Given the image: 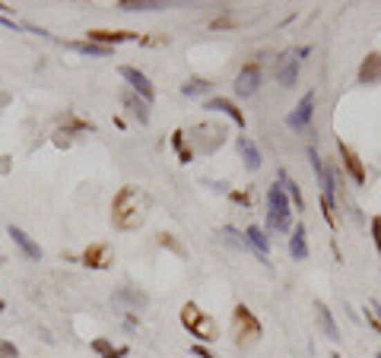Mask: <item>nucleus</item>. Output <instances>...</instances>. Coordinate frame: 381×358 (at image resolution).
Listing matches in <instances>:
<instances>
[{"instance_id": "obj_1", "label": "nucleus", "mask_w": 381, "mask_h": 358, "mask_svg": "<svg viewBox=\"0 0 381 358\" xmlns=\"http://www.w3.org/2000/svg\"><path fill=\"white\" fill-rule=\"evenodd\" d=\"M147 210H149V200L143 190H137V187H121L115 203H111V222H115V228H121V232H133V228L143 226Z\"/></svg>"}, {"instance_id": "obj_2", "label": "nucleus", "mask_w": 381, "mask_h": 358, "mask_svg": "<svg viewBox=\"0 0 381 358\" xmlns=\"http://www.w3.org/2000/svg\"><path fill=\"white\" fill-rule=\"evenodd\" d=\"M267 226L273 232H292V203L280 184H270L267 190Z\"/></svg>"}, {"instance_id": "obj_3", "label": "nucleus", "mask_w": 381, "mask_h": 358, "mask_svg": "<svg viewBox=\"0 0 381 358\" xmlns=\"http://www.w3.org/2000/svg\"><path fill=\"white\" fill-rule=\"evenodd\" d=\"M181 324H185V327L191 330V336H197L201 343H213V339H216V324H213V317L207 311H201L194 301H187L185 308H181Z\"/></svg>"}, {"instance_id": "obj_4", "label": "nucleus", "mask_w": 381, "mask_h": 358, "mask_svg": "<svg viewBox=\"0 0 381 358\" xmlns=\"http://www.w3.org/2000/svg\"><path fill=\"white\" fill-rule=\"evenodd\" d=\"M311 54V48H296V51H286V54L280 57V63H277V79H280V86H292L299 79V67H302V61Z\"/></svg>"}, {"instance_id": "obj_5", "label": "nucleus", "mask_w": 381, "mask_h": 358, "mask_svg": "<svg viewBox=\"0 0 381 358\" xmlns=\"http://www.w3.org/2000/svg\"><path fill=\"white\" fill-rule=\"evenodd\" d=\"M232 327H235V336H239V343H254L257 336H261V320L251 314V308L239 304L232 311Z\"/></svg>"}, {"instance_id": "obj_6", "label": "nucleus", "mask_w": 381, "mask_h": 358, "mask_svg": "<svg viewBox=\"0 0 381 358\" xmlns=\"http://www.w3.org/2000/svg\"><path fill=\"white\" fill-rule=\"evenodd\" d=\"M311 115H315V92H305L296 108L286 115V124L292 127V130H305V127L311 124Z\"/></svg>"}, {"instance_id": "obj_7", "label": "nucleus", "mask_w": 381, "mask_h": 358, "mask_svg": "<svg viewBox=\"0 0 381 358\" xmlns=\"http://www.w3.org/2000/svg\"><path fill=\"white\" fill-rule=\"evenodd\" d=\"M261 89V67L257 63H248V67H241V73L235 77V95L241 99H248Z\"/></svg>"}, {"instance_id": "obj_8", "label": "nucleus", "mask_w": 381, "mask_h": 358, "mask_svg": "<svg viewBox=\"0 0 381 358\" xmlns=\"http://www.w3.org/2000/svg\"><path fill=\"white\" fill-rule=\"evenodd\" d=\"M121 77H124L127 83H131V86H133V92H140V99L147 101V105L156 99L153 83H149V79H147V73H140V70H137V67H121Z\"/></svg>"}, {"instance_id": "obj_9", "label": "nucleus", "mask_w": 381, "mask_h": 358, "mask_svg": "<svg viewBox=\"0 0 381 358\" xmlns=\"http://www.w3.org/2000/svg\"><path fill=\"white\" fill-rule=\"evenodd\" d=\"M359 83L362 86H375V83H381V54L378 51H369L366 61H362V67H359Z\"/></svg>"}, {"instance_id": "obj_10", "label": "nucleus", "mask_w": 381, "mask_h": 358, "mask_svg": "<svg viewBox=\"0 0 381 358\" xmlns=\"http://www.w3.org/2000/svg\"><path fill=\"white\" fill-rule=\"evenodd\" d=\"M245 241L254 248V254H257V260H261V263L270 266V241H267V235L261 232V228H257V226L245 228Z\"/></svg>"}, {"instance_id": "obj_11", "label": "nucleus", "mask_w": 381, "mask_h": 358, "mask_svg": "<svg viewBox=\"0 0 381 358\" xmlns=\"http://www.w3.org/2000/svg\"><path fill=\"white\" fill-rule=\"evenodd\" d=\"M147 292H140V288H131V286H124V288H118L115 292V304H121V308H131V311H140V308H147Z\"/></svg>"}, {"instance_id": "obj_12", "label": "nucleus", "mask_w": 381, "mask_h": 358, "mask_svg": "<svg viewBox=\"0 0 381 358\" xmlns=\"http://www.w3.org/2000/svg\"><path fill=\"white\" fill-rule=\"evenodd\" d=\"M340 159L343 165H346V172H350V178L356 181V184H366V168H362V162H359V156L353 152V146H346V143L340 140Z\"/></svg>"}, {"instance_id": "obj_13", "label": "nucleus", "mask_w": 381, "mask_h": 358, "mask_svg": "<svg viewBox=\"0 0 381 358\" xmlns=\"http://www.w3.org/2000/svg\"><path fill=\"white\" fill-rule=\"evenodd\" d=\"M83 263L93 266V270H105L111 263V248L109 244H93V248L83 250Z\"/></svg>"}, {"instance_id": "obj_14", "label": "nucleus", "mask_w": 381, "mask_h": 358, "mask_svg": "<svg viewBox=\"0 0 381 358\" xmlns=\"http://www.w3.org/2000/svg\"><path fill=\"white\" fill-rule=\"evenodd\" d=\"M10 238L16 241V248L23 250L29 260H41V248H39V241H32L29 235L23 232V228H16V226H10Z\"/></svg>"}, {"instance_id": "obj_15", "label": "nucleus", "mask_w": 381, "mask_h": 358, "mask_svg": "<svg viewBox=\"0 0 381 358\" xmlns=\"http://www.w3.org/2000/svg\"><path fill=\"white\" fill-rule=\"evenodd\" d=\"M239 152H241V159H245V165H248L251 172H257V168H261V149L254 146V140H248V137H239Z\"/></svg>"}, {"instance_id": "obj_16", "label": "nucleus", "mask_w": 381, "mask_h": 358, "mask_svg": "<svg viewBox=\"0 0 381 358\" xmlns=\"http://www.w3.org/2000/svg\"><path fill=\"white\" fill-rule=\"evenodd\" d=\"M207 108H210V111H223V115H229V117H232V121H235V124H239L241 130H245V115H241V111L235 108V105H232V101H229V99H219V95H216V99H210V101H207Z\"/></svg>"}, {"instance_id": "obj_17", "label": "nucleus", "mask_w": 381, "mask_h": 358, "mask_svg": "<svg viewBox=\"0 0 381 358\" xmlns=\"http://www.w3.org/2000/svg\"><path fill=\"white\" fill-rule=\"evenodd\" d=\"M289 254H292V260H305V257H308L305 226H296V228H292V238H289Z\"/></svg>"}, {"instance_id": "obj_18", "label": "nucleus", "mask_w": 381, "mask_h": 358, "mask_svg": "<svg viewBox=\"0 0 381 358\" xmlns=\"http://www.w3.org/2000/svg\"><path fill=\"white\" fill-rule=\"evenodd\" d=\"M315 311H318V324H321V330H324L327 339H331V343H340V330H337L334 317H331V311H327V304H318Z\"/></svg>"}, {"instance_id": "obj_19", "label": "nucleus", "mask_w": 381, "mask_h": 358, "mask_svg": "<svg viewBox=\"0 0 381 358\" xmlns=\"http://www.w3.org/2000/svg\"><path fill=\"white\" fill-rule=\"evenodd\" d=\"M124 105H127V111H131L140 124H149V105L140 99V95H133V92H127L124 95Z\"/></svg>"}, {"instance_id": "obj_20", "label": "nucleus", "mask_w": 381, "mask_h": 358, "mask_svg": "<svg viewBox=\"0 0 381 358\" xmlns=\"http://www.w3.org/2000/svg\"><path fill=\"white\" fill-rule=\"evenodd\" d=\"M131 39H137L133 32H105V29L89 32V41H93V45H99V41H131Z\"/></svg>"}, {"instance_id": "obj_21", "label": "nucleus", "mask_w": 381, "mask_h": 358, "mask_svg": "<svg viewBox=\"0 0 381 358\" xmlns=\"http://www.w3.org/2000/svg\"><path fill=\"white\" fill-rule=\"evenodd\" d=\"M71 48L77 54H89V57H109V45H93V41H71Z\"/></svg>"}, {"instance_id": "obj_22", "label": "nucleus", "mask_w": 381, "mask_h": 358, "mask_svg": "<svg viewBox=\"0 0 381 358\" xmlns=\"http://www.w3.org/2000/svg\"><path fill=\"white\" fill-rule=\"evenodd\" d=\"M280 187L286 190V197H292L296 210H305V197H302V190H299L296 181H289V175H286V172H280Z\"/></svg>"}, {"instance_id": "obj_23", "label": "nucleus", "mask_w": 381, "mask_h": 358, "mask_svg": "<svg viewBox=\"0 0 381 358\" xmlns=\"http://www.w3.org/2000/svg\"><path fill=\"white\" fill-rule=\"evenodd\" d=\"M93 349L99 352L102 358H124V355H127L124 346H121V349H115V346H111L109 339H93Z\"/></svg>"}, {"instance_id": "obj_24", "label": "nucleus", "mask_w": 381, "mask_h": 358, "mask_svg": "<svg viewBox=\"0 0 381 358\" xmlns=\"http://www.w3.org/2000/svg\"><path fill=\"white\" fill-rule=\"evenodd\" d=\"M118 7L121 10H159L165 3H159V0H121Z\"/></svg>"}, {"instance_id": "obj_25", "label": "nucleus", "mask_w": 381, "mask_h": 358, "mask_svg": "<svg viewBox=\"0 0 381 358\" xmlns=\"http://www.w3.org/2000/svg\"><path fill=\"white\" fill-rule=\"evenodd\" d=\"M213 83H207V79H187L185 86H181V92L185 95H201V92H210Z\"/></svg>"}, {"instance_id": "obj_26", "label": "nucleus", "mask_w": 381, "mask_h": 358, "mask_svg": "<svg viewBox=\"0 0 381 358\" xmlns=\"http://www.w3.org/2000/svg\"><path fill=\"white\" fill-rule=\"evenodd\" d=\"M171 143H175V149H178L181 162H191V159H194V156H191V152H187V149H185V137H181V130L175 133V140H171Z\"/></svg>"}, {"instance_id": "obj_27", "label": "nucleus", "mask_w": 381, "mask_h": 358, "mask_svg": "<svg viewBox=\"0 0 381 358\" xmlns=\"http://www.w3.org/2000/svg\"><path fill=\"white\" fill-rule=\"evenodd\" d=\"M372 238H375V244H378V250H381V216L372 219Z\"/></svg>"}, {"instance_id": "obj_28", "label": "nucleus", "mask_w": 381, "mask_h": 358, "mask_svg": "<svg viewBox=\"0 0 381 358\" xmlns=\"http://www.w3.org/2000/svg\"><path fill=\"white\" fill-rule=\"evenodd\" d=\"M0 355H3V358H16V355H19V349H16L13 343H0Z\"/></svg>"}, {"instance_id": "obj_29", "label": "nucleus", "mask_w": 381, "mask_h": 358, "mask_svg": "<svg viewBox=\"0 0 381 358\" xmlns=\"http://www.w3.org/2000/svg\"><path fill=\"white\" fill-rule=\"evenodd\" d=\"M366 317H369V324H372V327H375V330H378V336H381V320H378V317H375V311H369V314H366Z\"/></svg>"}, {"instance_id": "obj_30", "label": "nucleus", "mask_w": 381, "mask_h": 358, "mask_svg": "<svg viewBox=\"0 0 381 358\" xmlns=\"http://www.w3.org/2000/svg\"><path fill=\"white\" fill-rule=\"evenodd\" d=\"M191 352H194V355H201V358H213V355H210V352L203 349V346H194V349H191Z\"/></svg>"}]
</instances>
